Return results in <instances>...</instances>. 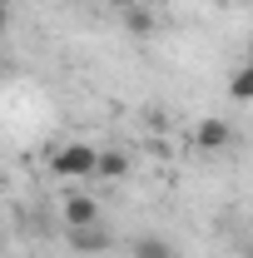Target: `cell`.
Listing matches in <instances>:
<instances>
[{"label": "cell", "mask_w": 253, "mask_h": 258, "mask_svg": "<svg viewBox=\"0 0 253 258\" xmlns=\"http://www.w3.org/2000/svg\"><path fill=\"white\" fill-rule=\"evenodd\" d=\"M50 169H55L60 179H90L99 169V149H90V144H65V149H55Z\"/></svg>", "instance_id": "cell-1"}, {"label": "cell", "mask_w": 253, "mask_h": 258, "mask_svg": "<svg viewBox=\"0 0 253 258\" xmlns=\"http://www.w3.org/2000/svg\"><path fill=\"white\" fill-rule=\"evenodd\" d=\"M194 144H199V149H228V144H233V129L223 124V119H199Z\"/></svg>", "instance_id": "cell-3"}, {"label": "cell", "mask_w": 253, "mask_h": 258, "mask_svg": "<svg viewBox=\"0 0 253 258\" xmlns=\"http://www.w3.org/2000/svg\"><path fill=\"white\" fill-rule=\"evenodd\" d=\"M129 30H134V35H149V30H154V15L134 5V10H129Z\"/></svg>", "instance_id": "cell-8"}, {"label": "cell", "mask_w": 253, "mask_h": 258, "mask_svg": "<svg viewBox=\"0 0 253 258\" xmlns=\"http://www.w3.org/2000/svg\"><path fill=\"white\" fill-rule=\"evenodd\" d=\"M248 64H253V50H248Z\"/></svg>", "instance_id": "cell-10"}, {"label": "cell", "mask_w": 253, "mask_h": 258, "mask_svg": "<svg viewBox=\"0 0 253 258\" xmlns=\"http://www.w3.org/2000/svg\"><path fill=\"white\" fill-rule=\"evenodd\" d=\"M129 169V154H99V179H119V174H124Z\"/></svg>", "instance_id": "cell-6"}, {"label": "cell", "mask_w": 253, "mask_h": 258, "mask_svg": "<svg viewBox=\"0 0 253 258\" xmlns=\"http://www.w3.org/2000/svg\"><path fill=\"white\" fill-rule=\"evenodd\" d=\"M109 5H114V10H134L139 0H109Z\"/></svg>", "instance_id": "cell-9"}, {"label": "cell", "mask_w": 253, "mask_h": 258, "mask_svg": "<svg viewBox=\"0 0 253 258\" xmlns=\"http://www.w3.org/2000/svg\"><path fill=\"white\" fill-rule=\"evenodd\" d=\"M139 258H174V248L164 243V238H139V248H134Z\"/></svg>", "instance_id": "cell-7"}, {"label": "cell", "mask_w": 253, "mask_h": 258, "mask_svg": "<svg viewBox=\"0 0 253 258\" xmlns=\"http://www.w3.org/2000/svg\"><path fill=\"white\" fill-rule=\"evenodd\" d=\"M228 95H233V99H243V104H253V64L233 70V80H228Z\"/></svg>", "instance_id": "cell-4"}, {"label": "cell", "mask_w": 253, "mask_h": 258, "mask_svg": "<svg viewBox=\"0 0 253 258\" xmlns=\"http://www.w3.org/2000/svg\"><path fill=\"white\" fill-rule=\"evenodd\" d=\"M70 243H75L80 253H99V248H104V233H99V228H70Z\"/></svg>", "instance_id": "cell-5"}, {"label": "cell", "mask_w": 253, "mask_h": 258, "mask_svg": "<svg viewBox=\"0 0 253 258\" xmlns=\"http://www.w3.org/2000/svg\"><path fill=\"white\" fill-rule=\"evenodd\" d=\"M65 224L70 228H95L99 224V204L90 194H70V199H65Z\"/></svg>", "instance_id": "cell-2"}]
</instances>
